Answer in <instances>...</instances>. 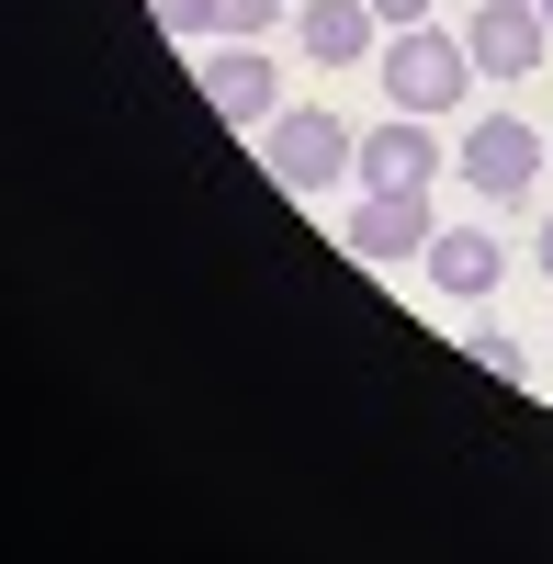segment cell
Instances as JSON below:
<instances>
[{"label":"cell","mask_w":553,"mask_h":564,"mask_svg":"<svg viewBox=\"0 0 553 564\" xmlns=\"http://www.w3.org/2000/svg\"><path fill=\"white\" fill-rule=\"evenodd\" d=\"M204 102L238 124V135H260L271 113H283V57H271V45H226V34H215V57H204Z\"/></svg>","instance_id":"obj_6"},{"label":"cell","mask_w":553,"mask_h":564,"mask_svg":"<svg viewBox=\"0 0 553 564\" xmlns=\"http://www.w3.org/2000/svg\"><path fill=\"white\" fill-rule=\"evenodd\" d=\"M531 260H542V271H553V215H542V238H531Z\"/></svg>","instance_id":"obj_14"},{"label":"cell","mask_w":553,"mask_h":564,"mask_svg":"<svg viewBox=\"0 0 553 564\" xmlns=\"http://www.w3.org/2000/svg\"><path fill=\"white\" fill-rule=\"evenodd\" d=\"M464 45H475V68H486V79H531V68L553 57V23H542V0H475Z\"/></svg>","instance_id":"obj_7"},{"label":"cell","mask_w":553,"mask_h":564,"mask_svg":"<svg viewBox=\"0 0 553 564\" xmlns=\"http://www.w3.org/2000/svg\"><path fill=\"white\" fill-rule=\"evenodd\" d=\"M260 159H271V181H283V193H328V181H350L361 135H350L339 113H316V102H283V113L260 124Z\"/></svg>","instance_id":"obj_2"},{"label":"cell","mask_w":553,"mask_h":564,"mask_svg":"<svg viewBox=\"0 0 553 564\" xmlns=\"http://www.w3.org/2000/svg\"><path fill=\"white\" fill-rule=\"evenodd\" d=\"M384 12V34H406V23H430V0H373Z\"/></svg>","instance_id":"obj_13"},{"label":"cell","mask_w":553,"mask_h":564,"mask_svg":"<svg viewBox=\"0 0 553 564\" xmlns=\"http://www.w3.org/2000/svg\"><path fill=\"white\" fill-rule=\"evenodd\" d=\"M441 170H452V148L430 135V113H384L373 135H361V159H350L361 193H430Z\"/></svg>","instance_id":"obj_4"},{"label":"cell","mask_w":553,"mask_h":564,"mask_svg":"<svg viewBox=\"0 0 553 564\" xmlns=\"http://www.w3.org/2000/svg\"><path fill=\"white\" fill-rule=\"evenodd\" d=\"M542 23H553V0H542Z\"/></svg>","instance_id":"obj_15"},{"label":"cell","mask_w":553,"mask_h":564,"mask_svg":"<svg viewBox=\"0 0 553 564\" xmlns=\"http://www.w3.org/2000/svg\"><path fill=\"white\" fill-rule=\"evenodd\" d=\"M452 170L475 181V204H520L531 181L553 170V148H542V135H531L520 113H486V124L464 135V148H452Z\"/></svg>","instance_id":"obj_3"},{"label":"cell","mask_w":553,"mask_h":564,"mask_svg":"<svg viewBox=\"0 0 553 564\" xmlns=\"http://www.w3.org/2000/svg\"><path fill=\"white\" fill-rule=\"evenodd\" d=\"M475 79H486V68H475L464 34H441V23L384 34V102H395V113H464Z\"/></svg>","instance_id":"obj_1"},{"label":"cell","mask_w":553,"mask_h":564,"mask_svg":"<svg viewBox=\"0 0 553 564\" xmlns=\"http://www.w3.org/2000/svg\"><path fill=\"white\" fill-rule=\"evenodd\" d=\"M271 23H294V0H215V34L226 45H271Z\"/></svg>","instance_id":"obj_10"},{"label":"cell","mask_w":553,"mask_h":564,"mask_svg":"<svg viewBox=\"0 0 553 564\" xmlns=\"http://www.w3.org/2000/svg\"><path fill=\"white\" fill-rule=\"evenodd\" d=\"M430 238H441V215H430V193H361L350 215H339V249L350 260H430Z\"/></svg>","instance_id":"obj_5"},{"label":"cell","mask_w":553,"mask_h":564,"mask_svg":"<svg viewBox=\"0 0 553 564\" xmlns=\"http://www.w3.org/2000/svg\"><path fill=\"white\" fill-rule=\"evenodd\" d=\"M148 12H159V34H181V45L215 34V0H148Z\"/></svg>","instance_id":"obj_12"},{"label":"cell","mask_w":553,"mask_h":564,"mask_svg":"<svg viewBox=\"0 0 553 564\" xmlns=\"http://www.w3.org/2000/svg\"><path fill=\"white\" fill-rule=\"evenodd\" d=\"M294 45L316 68H361V57H384V12L373 0H294Z\"/></svg>","instance_id":"obj_8"},{"label":"cell","mask_w":553,"mask_h":564,"mask_svg":"<svg viewBox=\"0 0 553 564\" xmlns=\"http://www.w3.org/2000/svg\"><path fill=\"white\" fill-rule=\"evenodd\" d=\"M464 350H475V361L497 372V384H531V350L509 339V327H475V339H464Z\"/></svg>","instance_id":"obj_11"},{"label":"cell","mask_w":553,"mask_h":564,"mask_svg":"<svg viewBox=\"0 0 553 564\" xmlns=\"http://www.w3.org/2000/svg\"><path fill=\"white\" fill-rule=\"evenodd\" d=\"M497 271H509V249H497L486 238V226H441V238H430V282H441V294H497Z\"/></svg>","instance_id":"obj_9"}]
</instances>
